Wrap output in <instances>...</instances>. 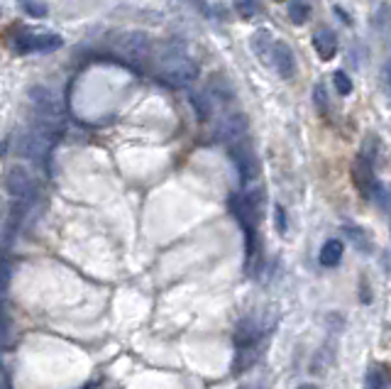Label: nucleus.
<instances>
[{
  "mask_svg": "<svg viewBox=\"0 0 391 389\" xmlns=\"http://www.w3.org/2000/svg\"><path fill=\"white\" fill-rule=\"evenodd\" d=\"M274 223H276V230H279L281 235H286V230H289V221H286V208L284 206L274 208Z\"/></svg>",
  "mask_w": 391,
  "mask_h": 389,
  "instance_id": "nucleus-23",
  "label": "nucleus"
},
{
  "mask_svg": "<svg viewBox=\"0 0 391 389\" xmlns=\"http://www.w3.org/2000/svg\"><path fill=\"white\" fill-rule=\"evenodd\" d=\"M313 49L323 61H330L337 54V34L333 30L323 27L320 32L313 34Z\"/></svg>",
  "mask_w": 391,
  "mask_h": 389,
  "instance_id": "nucleus-8",
  "label": "nucleus"
},
{
  "mask_svg": "<svg viewBox=\"0 0 391 389\" xmlns=\"http://www.w3.org/2000/svg\"><path fill=\"white\" fill-rule=\"evenodd\" d=\"M254 360H257V345H242V348H237V357H235L233 370L235 373H245L247 367H252Z\"/></svg>",
  "mask_w": 391,
  "mask_h": 389,
  "instance_id": "nucleus-15",
  "label": "nucleus"
},
{
  "mask_svg": "<svg viewBox=\"0 0 391 389\" xmlns=\"http://www.w3.org/2000/svg\"><path fill=\"white\" fill-rule=\"evenodd\" d=\"M367 384L369 389H391V375L384 367H372L367 375Z\"/></svg>",
  "mask_w": 391,
  "mask_h": 389,
  "instance_id": "nucleus-16",
  "label": "nucleus"
},
{
  "mask_svg": "<svg viewBox=\"0 0 391 389\" xmlns=\"http://www.w3.org/2000/svg\"><path fill=\"white\" fill-rule=\"evenodd\" d=\"M333 84H335L337 93H342V96L352 93V81H350V76H347L345 71H335V76H333Z\"/></svg>",
  "mask_w": 391,
  "mask_h": 389,
  "instance_id": "nucleus-21",
  "label": "nucleus"
},
{
  "mask_svg": "<svg viewBox=\"0 0 391 389\" xmlns=\"http://www.w3.org/2000/svg\"><path fill=\"white\" fill-rule=\"evenodd\" d=\"M5 189L17 201H34V196H37V181H34V177L27 169L10 167L5 174Z\"/></svg>",
  "mask_w": 391,
  "mask_h": 389,
  "instance_id": "nucleus-4",
  "label": "nucleus"
},
{
  "mask_svg": "<svg viewBox=\"0 0 391 389\" xmlns=\"http://www.w3.org/2000/svg\"><path fill=\"white\" fill-rule=\"evenodd\" d=\"M108 47L115 52L120 59L130 61V64H140L152 54V39L147 32H137V30H120L108 37Z\"/></svg>",
  "mask_w": 391,
  "mask_h": 389,
  "instance_id": "nucleus-2",
  "label": "nucleus"
},
{
  "mask_svg": "<svg viewBox=\"0 0 391 389\" xmlns=\"http://www.w3.org/2000/svg\"><path fill=\"white\" fill-rule=\"evenodd\" d=\"M345 235H347V240H350L355 247H357L359 252H364V255H369L372 252V240H369V235L364 233L362 228H357V225H345Z\"/></svg>",
  "mask_w": 391,
  "mask_h": 389,
  "instance_id": "nucleus-11",
  "label": "nucleus"
},
{
  "mask_svg": "<svg viewBox=\"0 0 391 389\" xmlns=\"http://www.w3.org/2000/svg\"><path fill=\"white\" fill-rule=\"evenodd\" d=\"M352 184L357 186V191L364 199H372V191L377 186V174H375V164L369 159H364L362 155L352 162Z\"/></svg>",
  "mask_w": 391,
  "mask_h": 389,
  "instance_id": "nucleus-6",
  "label": "nucleus"
},
{
  "mask_svg": "<svg viewBox=\"0 0 391 389\" xmlns=\"http://www.w3.org/2000/svg\"><path fill=\"white\" fill-rule=\"evenodd\" d=\"M313 103H316V108H318L320 113L328 111V96H325V86H316L313 89Z\"/></svg>",
  "mask_w": 391,
  "mask_h": 389,
  "instance_id": "nucleus-22",
  "label": "nucleus"
},
{
  "mask_svg": "<svg viewBox=\"0 0 391 389\" xmlns=\"http://www.w3.org/2000/svg\"><path fill=\"white\" fill-rule=\"evenodd\" d=\"M257 338H259V331L254 329V323L252 321H242L237 326V333H235V345L242 348V345H257Z\"/></svg>",
  "mask_w": 391,
  "mask_h": 389,
  "instance_id": "nucleus-13",
  "label": "nucleus"
},
{
  "mask_svg": "<svg viewBox=\"0 0 391 389\" xmlns=\"http://www.w3.org/2000/svg\"><path fill=\"white\" fill-rule=\"evenodd\" d=\"M274 45H276V39H274V34L269 32V30H257V32L250 37V47L252 52H254V56H257L259 61H264L267 67H269V61H272Z\"/></svg>",
  "mask_w": 391,
  "mask_h": 389,
  "instance_id": "nucleus-9",
  "label": "nucleus"
},
{
  "mask_svg": "<svg viewBox=\"0 0 391 389\" xmlns=\"http://www.w3.org/2000/svg\"><path fill=\"white\" fill-rule=\"evenodd\" d=\"M384 89H386V93H389V98H391V61L384 67Z\"/></svg>",
  "mask_w": 391,
  "mask_h": 389,
  "instance_id": "nucleus-24",
  "label": "nucleus"
},
{
  "mask_svg": "<svg viewBox=\"0 0 391 389\" xmlns=\"http://www.w3.org/2000/svg\"><path fill=\"white\" fill-rule=\"evenodd\" d=\"M20 8L32 17H45L47 15V5L45 3H39V0H20Z\"/></svg>",
  "mask_w": 391,
  "mask_h": 389,
  "instance_id": "nucleus-20",
  "label": "nucleus"
},
{
  "mask_svg": "<svg viewBox=\"0 0 391 389\" xmlns=\"http://www.w3.org/2000/svg\"><path fill=\"white\" fill-rule=\"evenodd\" d=\"M64 45V39L54 32H34V30H20L12 37V49L17 54H32V52H54Z\"/></svg>",
  "mask_w": 391,
  "mask_h": 389,
  "instance_id": "nucleus-3",
  "label": "nucleus"
},
{
  "mask_svg": "<svg viewBox=\"0 0 391 389\" xmlns=\"http://www.w3.org/2000/svg\"><path fill=\"white\" fill-rule=\"evenodd\" d=\"M156 71H159V78L167 81L174 89H184V86H191L198 76V64H196L191 56H186L184 52H164L159 56V64H156Z\"/></svg>",
  "mask_w": 391,
  "mask_h": 389,
  "instance_id": "nucleus-1",
  "label": "nucleus"
},
{
  "mask_svg": "<svg viewBox=\"0 0 391 389\" xmlns=\"http://www.w3.org/2000/svg\"><path fill=\"white\" fill-rule=\"evenodd\" d=\"M318 260H320V265L323 267H337L340 265V260H342V243L340 240H328V243L320 247V255H318Z\"/></svg>",
  "mask_w": 391,
  "mask_h": 389,
  "instance_id": "nucleus-10",
  "label": "nucleus"
},
{
  "mask_svg": "<svg viewBox=\"0 0 391 389\" xmlns=\"http://www.w3.org/2000/svg\"><path fill=\"white\" fill-rule=\"evenodd\" d=\"M289 20L294 25H306L311 17V3L308 0H291L289 3Z\"/></svg>",
  "mask_w": 391,
  "mask_h": 389,
  "instance_id": "nucleus-14",
  "label": "nucleus"
},
{
  "mask_svg": "<svg viewBox=\"0 0 391 389\" xmlns=\"http://www.w3.org/2000/svg\"><path fill=\"white\" fill-rule=\"evenodd\" d=\"M377 32L389 37L391 34V3H379V8L375 10V17H372Z\"/></svg>",
  "mask_w": 391,
  "mask_h": 389,
  "instance_id": "nucleus-12",
  "label": "nucleus"
},
{
  "mask_svg": "<svg viewBox=\"0 0 391 389\" xmlns=\"http://www.w3.org/2000/svg\"><path fill=\"white\" fill-rule=\"evenodd\" d=\"M359 155L375 164L377 155H379V137H377V135H367V137H364V142H362V152H359Z\"/></svg>",
  "mask_w": 391,
  "mask_h": 389,
  "instance_id": "nucleus-18",
  "label": "nucleus"
},
{
  "mask_svg": "<svg viewBox=\"0 0 391 389\" xmlns=\"http://www.w3.org/2000/svg\"><path fill=\"white\" fill-rule=\"evenodd\" d=\"M235 10L240 12V17H254L262 8H259V0H233Z\"/></svg>",
  "mask_w": 391,
  "mask_h": 389,
  "instance_id": "nucleus-19",
  "label": "nucleus"
},
{
  "mask_svg": "<svg viewBox=\"0 0 391 389\" xmlns=\"http://www.w3.org/2000/svg\"><path fill=\"white\" fill-rule=\"evenodd\" d=\"M230 157H233L235 167H237V174H240V179L245 184L252 181V179L259 174V159H257V155H254V150L247 145L245 140L230 145Z\"/></svg>",
  "mask_w": 391,
  "mask_h": 389,
  "instance_id": "nucleus-5",
  "label": "nucleus"
},
{
  "mask_svg": "<svg viewBox=\"0 0 391 389\" xmlns=\"http://www.w3.org/2000/svg\"><path fill=\"white\" fill-rule=\"evenodd\" d=\"M269 67L279 74L281 78H291L296 74V56H294L291 47L286 45V42H281V39H276V45H274Z\"/></svg>",
  "mask_w": 391,
  "mask_h": 389,
  "instance_id": "nucleus-7",
  "label": "nucleus"
},
{
  "mask_svg": "<svg viewBox=\"0 0 391 389\" xmlns=\"http://www.w3.org/2000/svg\"><path fill=\"white\" fill-rule=\"evenodd\" d=\"M330 362H333V348H330V345H325L323 351H320L318 355L313 357V362H311V375H323L325 370L330 367Z\"/></svg>",
  "mask_w": 391,
  "mask_h": 389,
  "instance_id": "nucleus-17",
  "label": "nucleus"
}]
</instances>
